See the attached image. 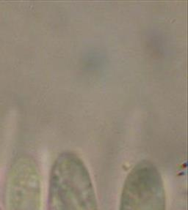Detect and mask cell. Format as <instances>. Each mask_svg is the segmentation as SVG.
I'll list each match as a JSON object with an SVG mask.
<instances>
[]
</instances>
